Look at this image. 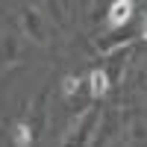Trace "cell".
Segmentation results:
<instances>
[{
	"label": "cell",
	"mask_w": 147,
	"mask_h": 147,
	"mask_svg": "<svg viewBox=\"0 0 147 147\" xmlns=\"http://www.w3.org/2000/svg\"><path fill=\"white\" fill-rule=\"evenodd\" d=\"M100 121H103V109L97 106V103L88 106V109L77 118V124L65 132L62 147H91V138H94L97 127H100Z\"/></svg>",
	"instance_id": "1"
},
{
	"label": "cell",
	"mask_w": 147,
	"mask_h": 147,
	"mask_svg": "<svg viewBox=\"0 0 147 147\" xmlns=\"http://www.w3.org/2000/svg\"><path fill=\"white\" fill-rule=\"evenodd\" d=\"M21 35H27L32 44L47 47V21L38 12V6H24L21 9Z\"/></svg>",
	"instance_id": "2"
},
{
	"label": "cell",
	"mask_w": 147,
	"mask_h": 147,
	"mask_svg": "<svg viewBox=\"0 0 147 147\" xmlns=\"http://www.w3.org/2000/svg\"><path fill=\"white\" fill-rule=\"evenodd\" d=\"M129 44H132V32H129V30H112L109 35L94 38V47H97L103 56H112V53L124 50V47H129Z\"/></svg>",
	"instance_id": "3"
},
{
	"label": "cell",
	"mask_w": 147,
	"mask_h": 147,
	"mask_svg": "<svg viewBox=\"0 0 147 147\" xmlns=\"http://www.w3.org/2000/svg\"><path fill=\"white\" fill-rule=\"evenodd\" d=\"M21 50H24V41L18 32H6L0 35V68H12L21 62Z\"/></svg>",
	"instance_id": "4"
},
{
	"label": "cell",
	"mask_w": 147,
	"mask_h": 147,
	"mask_svg": "<svg viewBox=\"0 0 147 147\" xmlns=\"http://www.w3.org/2000/svg\"><path fill=\"white\" fill-rule=\"evenodd\" d=\"M124 144L127 147H147V118L129 115L124 124Z\"/></svg>",
	"instance_id": "5"
},
{
	"label": "cell",
	"mask_w": 147,
	"mask_h": 147,
	"mask_svg": "<svg viewBox=\"0 0 147 147\" xmlns=\"http://www.w3.org/2000/svg\"><path fill=\"white\" fill-rule=\"evenodd\" d=\"M44 118H47V88H44V91H38V97L30 103L24 124L32 129V136H38V132L44 129Z\"/></svg>",
	"instance_id": "6"
},
{
	"label": "cell",
	"mask_w": 147,
	"mask_h": 147,
	"mask_svg": "<svg viewBox=\"0 0 147 147\" xmlns=\"http://www.w3.org/2000/svg\"><path fill=\"white\" fill-rule=\"evenodd\" d=\"M132 56V44L124 47V50H118L112 56H106V65H103V74L109 77V85L121 82V77H124V68H127V59Z\"/></svg>",
	"instance_id": "7"
},
{
	"label": "cell",
	"mask_w": 147,
	"mask_h": 147,
	"mask_svg": "<svg viewBox=\"0 0 147 147\" xmlns=\"http://www.w3.org/2000/svg\"><path fill=\"white\" fill-rule=\"evenodd\" d=\"M132 6L129 0H115V3H109V12H106V24L112 30H124V24L132 18Z\"/></svg>",
	"instance_id": "8"
},
{
	"label": "cell",
	"mask_w": 147,
	"mask_h": 147,
	"mask_svg": "<svg viewBox=\"0 0 147 147\" xmlns=\"http://www.w3.org/2000/svg\"><path fill=\"white\" fill-rule=\"evenodd\" d=\"M109 88H112V85H109V77L103 74V68H94V71L88 74V91H91V97H94V100H100Z\"/></svg>",
	"instance_id": "9"
},
{
	"label": "cell",
	"mask_w": 147,
	"mask_h": 147,
	"mask_svg": "<svg viewBox=\"0 0 147 147\" xmlns=\"http://www.w3.org/2000/svg\"><path fill=\"white\" fill-rule=\"evenodd\" d=\"M12 138H15V147H30L32 141H35V136H32V129L24 124V121H18L15 127H12Z\"/></svg>",
	"instance_id": "10"
},
{
	"label": "cell",
	"mask_w": 147,
	"mask_h": 147,
	"mask_svg": "<svg viewBox=\"0 0 147 147\" xmlns=\"http://www.w3.org/2000/svg\"><path fill=\"white\" fill-rule=\"evenodd\" d=\"M47 9H50L47 15L56 21V27H68V12H65L68 6L65 3H47Z\"/></svg>",
	"instance_id": "11"
},
{
	"label": "cell",
	"mask_w": 147,
	"mask_h": 147,
	"mask_svg": "<svg viewBox=\"0 0 147 147\" xmlns=\"http://www.w3.org/2000/svg\"><path fill=\"white\" fill-rule=\"evenodd\" d=\"M80 85H82L80 77H65V80H62V94H65V100H71L74 91H80Z\"/></svg>",
	"instance_id": "12"
},
{
	"label": "cell",
	"mask_w": 147,
	"mask_h": 147,
	"mask_svg": "<svg viewBox=\"0 0 147 147\" xmlns=\"http://www.w3.org/2000/svg\"><path fill=\"white\" fill-rule=\"evenodd\" d=\"M144 38H147V21H144Z\"/></svg>",
	"instance_id": "13"
}]
</instances>
